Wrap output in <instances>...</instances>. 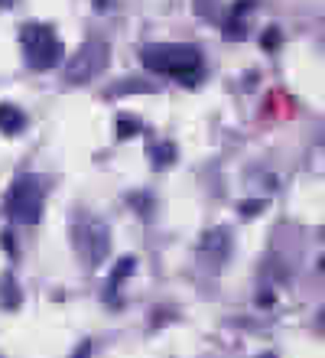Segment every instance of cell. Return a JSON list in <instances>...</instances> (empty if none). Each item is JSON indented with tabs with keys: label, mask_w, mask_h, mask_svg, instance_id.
Returning <instances> with one entry per match:
<instances>
[{
	"label": "cell",
	"mask_w": 325,
	"mask_h": 358,
	"mask_svg": "<svg viewBox=\"0 0 325 358\" xmlns=\"http://www.w3.org/2000/svg\"><path fill=\"white\" fill-rule=\"evenodd\" d=\"M143 66L150 72H159V76L179 78L186 85H195L198 78L205 76L202 69V52L195 46H179V43H159V46H147L140 52Z\"/></svg>",
	"instance_id": "1"
},
{
	"label": "cell",
	"mask_w": 325,
	"mask_h": 358,
	"mask_svg": "<svg viewBox=\"0 0 325 358\" xmlns=\"http://www.w3.org/2000/svg\"><path fill=\"white\" fill-rule=\"evenodd\" d=\"M20 43H23V52H27V62L36 72H46V69L59 66L62 62V43L49 27L43 23H27L20 29Z\"/></svg>",
	"instance_id": "2"
},
{
	"label": "cell",
	"mask_w": 325,
	"mask_h": 358,
	"mask_svg": "<svg viewBox=\"0 0 325 358\" xmlns=\"http://www.w3.org/2000/svg\"><path fill=\"white\" fill-rule=\"evenodd\" d=\"M7 215L20 225H36L43 218V189H39L36 176H20L10 186L7 196Z\"/></svg>",
	"instance_id": "3"
},
{
	"label": "cell",
	"mask_w": 325,
	"mask_h": 358,
	"mask_svg": "<svg viewBox=\"0 0 325 358\" xmlns=\"http://www.w3.org/2000/svg\"><path fill=\"white\" fill-rule=\"evenodd\" d=\"M75 248H78V255L85 257V264L98 267L104 257H108V251H111V231H108L104 222L85 215L82 222L75 225Z\"/></svg>",
	"instance_id": "4"
},
{
	"label": "cell",
	"mask_w": 325,
	"mask_h": 358,
	"mask_svg": "<svg viewBox=\"0 0 325 358\" xmlns=\"http://www.w3.org/2000/svg\"><path fill=\"white\" fill-rule=\"evenodd\" d=\"M104 66H108V46L98 43V39H88V43L78 49V56L65 66V82H72V85H85V82H92Z\"/></svg>",
	"instance_id": "5"
},
{
	"label": "cell",
	"mask_w": 325,
	"mask_h": 358,
	"mask_svg": "<svg viewBox=\"0 0 325 358\" xmlns=\"http://www.w3.org/2000/svg\"><path fill=\"white\" fill-rule=\"evenodd\" d=\"M23 127H27V114L20 111V108H13V104H0V131L13 137Z\"/></svg>",
	"instance_id": "6"
},
{
	"label": "cell",
	"mask_w": 325,
	"mask_h": 358,
	"mask_svg": "<svg viewBox=\"0 0 325 358\" xmlns=\"http://www.w3.org/2000/svg\"><path fill=\"white\" fill-rule=\"evenodd\" d=\"M133 267H137V261H133V257H124L121 264H117V271L111 273V283H108V296H111V300H114V293H117V287L124 283V277L133 273Z\"/></svg>",
	"instance_id": "7"
},
{
	"label": "cell",
	"mask_w": 325,
	"mask_h": 358,
	"mask_svg": "<svg viewBox=\"0 0 325 358\" xmlns=\"http://www.w3.org/2000/svg\"><path fill=\"white\" fill-rule=\"evenodd\" d=\"M205 251H218V257L228 255V231L224 228H215L205 235Z\"/></svg>",
	"instance_id": "8"
},
{
	"label": "cell",
	"mask_w": 325,
	"mask_h": 358,
	"mask_svg": "<svg viewBox=\"0 0 325 358\" xmlns=\"http://www.w3.org/2000/svg\"><path fill=\"white\" fill-rule=\"evenodd\" d=\"M133 134H140V121H133V117H121V121H117V137H121V141H130Z\"/></svg>",
	"instance_id": "9"
},
{
	"label": "cell",
	"mask_w": 325,
	"mask_h": 358,
	"mask_svg": "<svg viewBox=\"0 0 325 358\" xmlns=\"http://www.w3.org/2000/svg\"><path fill=\"white\" fill-rule=\"evenodd\" d=\"M173 157H176V147H159V150H153V160H157V166H169L173 163Z\"/></svg>",
	"instance_id": "10"
},
{
	"label": "cell",
	"mask_w": 325,
	"mask_h": 358,
	"mask_svg": "<svg viewBox=\"0 0 325 358\" xmlns=\"http://www.w3.org/2000/svg\"><path fill=\"white\" fill-rule=\"evenodd\" d=\"M3 287H7V306H17L20 296H17V283H13V277H3Z\"/></svg>",
	"instance_id": "11"
},
{
	"label": "cell",
	"mask_w": 325,
	"mask_h": 358,
	"mask_svg": "<svg viewBox=\"0 0 325 358\" xmlns=\"http://www.w3.org/2000/svg\"><path fill=\"white\" fill-rule=\"evenodd\" d=\"M267 206V202H263V199H254V202H244L241 206V215H254V212H260V208Z\"/></svg>",
	"instance_id": "12"
},
{
	"label": "cell",
	"mask_w": 325,
	"mask_h": 358,
	"mask_svg": "<svg viewBox=\"0 0 325 358\" xmlns=\"http://www.w3.org/2000/svg\"><path fill=\"white\" fill-rule=\"evenodd\" d=\"M263 46H267V49H277V46H280V29H267V36H263Z\"/></svg>",
	"instance_id": "13"
},
{
	"label": "cell",
	"mask_w": 325,
	"mask_h": 358,
	"mask_svg": "<svg viewBox=\"0 0 325 358\" xmlns=\"http://www.w3.org/2000/svg\"><path fill=\"white\" fill-rule=\"evenodd\" d=\"M10 3H13V0H0V10H7Z\"/></svg>",
	"instance_id": "14"
}]
</instances>
